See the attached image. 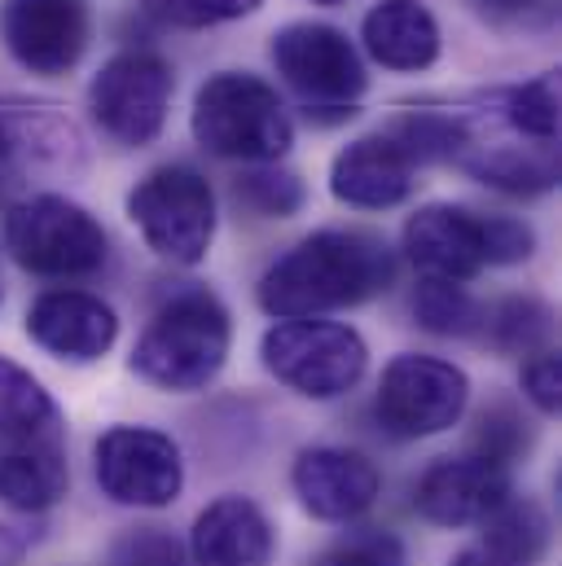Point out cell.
<instances>
[{
    "label": "cell",
    "mask_w": 562,
    "mask_h": 566,
    "mask_svg": "<svg viewBox=\"0 0 562 566\" xmlns=\"http://www.w3.org/2000/svg\"><path fill=\"white\" fill-rule=\"evenodd\" d=\"M396 282V255L365 229H321L260 277V307L278 321H321Z\"/></svg>",
    "instance_id": "cell-1"
},
{
    "label": "cell",
    "mask_w": 562,
    "mask_h": 566,
    "mask_svg": "<svg viewBox=\"0 0 562 566\" xmlns=\"http://www.w3.org/2000/svg\"><path fill=\"white\" fill-rule=\"evenodd\" d=\"M233 325L211 290H180L167 298L133 347V374L163 391H202L229 360Z\"/></svg>",
    "instance_id": "cell-2"
},
{
    "label": "cell",
    "mask_w": 562,
    "mask_h": 566,
    "mask_svg": "<svg viewBox=\"0 0 562 566\" xmlns=\"http://www.w3.org/2000/svg\"><path fill=\"white\" fill-rule=\"evenodd\" d=\"M189 128L207 154L251 167L278 163L294 145V124L281 106L278 88L242 71H220L198 88Z\"/></svg>",
    "instance_id": "cell-3"
},
{
    "label": "cell",
    "mask_w": 562,
    "mask_h": 566,
    "mask_svg": "<svg viewBox=\"0 0 562 566\" xmlns=\"http://www.w3.org/2000/svg\"><path fill=\"white\" fill-rule=\"evenodd\" d=\"M4 247L13 264L44 282H80L106 269V229L62 193H35L9 207Z\"/></svg>",
    "instance_id": "cell-4"
},
{
    "label": "cell",
    "mask_w": 562,
    "mask_h": 566,
    "mask_svg": "<svg viewBox=\"0 0 562 566\" xmlns=\"http://www.w3.org/2000/svg\"><path fill=\"white\" fill-rule=\"evenodd\" d=\"M128 220L158 260L194 269L216 242V189L185 163L154 167L128 193Z\"/></svg>",
    "instance_id": "cell-5"
},
{
    "label": "cell",
    "mask_w": 562,
    "mask_h": 566,
    "mask_svg": "<svg viewBox=\"0 0 562 566\" xmlns=\"http://www.w3.org/2000/svg\"><path fill=\"white\" fill-rule=\"evenodd\" d=\"M260 356L281 387L308 400H339L370 369L365 338L339 321H278L264 334Z\"/></svg>",
    "instance_id": "cell-6"
},
{
    "label": "cell",
    "mask_w": 562,
    "mask_h": 566,
    "mask_svg": "<svg viewBox=\"0 0 562 566\" xmlns=\"http://www.w3.org/2000/svg\"><path fill=\"white\" fill-rule=\"evenodd\" d=\"M273 66L278 75L308 102V115L334 111L339 119L356 115V97L365 93L370 75L356 44L325 22H290L273 35Z\"/></svg>",
    "instance_id": "cell-7"
},
{
    "label": "cell",
    "mask_w": 562,
    "mask_h": 566,
    "mask_svg": "<svg viewBox=\"0 0 562 566\" xmlns=\"http://www.w3.org/2000/svg\"><path fill=\"white\" fill-rule=\"evenodd\" d=\"M171 93H176V80H171V62L163 53L124 49L97 71V80L89 88V111H93V124L111 142L137 149L163 133Z\"/></svg>",
    "instance_id": "cell-8"
},
{
    "label": "cell",
    "mask_w": 562,
    "mask_h": 566,
    "mask_svg": "<svg viewBox=\"0 0 562 566\" xmlns=\"http://www.w3.org/2000/svg\"><path fill=\"white\" fill-rule=\"evenodd\" d=\"M470 400V378L439 356H396L383 369L374 413L396 439H430L461 422Z\"/></svg>",
    "instance_id": "cell-9"
},
{
    "label": "cell",
    "mask_w": 562,
    "mask_h": 566,
    "mask_svg": "<svg viewBox=\"0 0 562 566\" xmlns=\"http://www.w3.org/2000/svg\"><path fill=\"white\" fill-rule=\"evenodd\" d=\"M97 483L111 501L137 505V510H163L185 488V461L171 434L149 426H115L93 448Z\"/></svg>",
    "instance_id": "cell-10"
},
{
    "label": "cell",
    "mask_w": 562,
    "mask_h": 566,
    "mask_svg": "<svg viewBox=\"0 0 562 566\" xmlns=\"http://www.w3.org/2000/svg\"><path fill=\"white\" fill-rule=\"evenodd\" d=\"M89 0H0V40L31 75H66L89 53Z\"/></svg>",
    "instance_id": "cell-11"
},
{
    "label": "cell",
    "mask_w": 562,
    "mask_h": 566,
    "mask_svg": "<svg viewBox=\"0 0 562 566\" xmlns=\"http://www.w3.org/2000/svg\"><path fill=\"white\" fill-rule=\"evenodd\" d=\"M290 483L299 505L321 523H352L383 492L378 465L352 448H303L294 457Z\"/></svg>",
    "instance_id": "cell-12"
},
{
    "label": "cell",
    "mask_w": 562,
    "mask_h": 566,
    "mask_svg": "<svg viewBox=\"0 0 562 566\" xmlns=\"http://www.w3.org/2000/svg\"><path fill=\"white\" fill-rule=\"evenodd\" d=\"M405 255L430 282L466 285L488 269L483 216L466 211V207H452V202L422 207L405 224Z\"/></svg>",
    "instance_id": "cell-13"
},
{
    "label": "cell",
    "mask_w": 562,
    "mask_h": 566,
    "mask_svg": "<svg viewBox=\"0 0 562 566\" xmlns=\"http://www.w3.org/2000/svg\"><path fill=\"white\" fill-rule=\"evenodd\" d=\"M510 496V470L483 457H444L414 488V510L430 527H470L483 523Z\"/></svg>",
    "instance_id": "cell-14"
},
{
    "label": "cell",
    "mask_w": 562,
    "mask_h": 566,
    "mask_svg": "<svg viewBox=\"0 0 562 566\" xmlns=\"http://www.w3.org/2000/svg\"><path fill=\"white\" fill-rule=\"evenodd\" d=\"M27 334L49 356L89 365L102 360L119 338V316L89 290H49L27 312Z\"/></svg>",
    "instance_id": "cell-15"
},
{
    "label": "cell",
    "mask_w": 562,
    "mask_h": 566,
    "mask_svg": "<svg viewBox=\"0 0 562 566\" xmlns=\"http://www.w3.org/2000/svg\"><path fill=\"white\" fill-rule=\"evenodd\" d=\"M418 167L414 158L392 142L387 133L361 137L347 149H339L330 167V193L361 211H392L414 193Z\"/></svg>",
    "instance_id": "cell-16"
},
{
    "label": "cell",
    "mask_w": 562,
    "mask_h": 566,
    "mask_svg": "<svg viewBox=\"0 0 562 566\" xmlns=\"http://www.w3.org/2000/svg\"><path fill=\"white\" fill-rule=\"evenodd\" d=\"M273 523L251 496L211 501L189 536L194 566H269L273 563Z\"/></svg>",
    "instance_id": "cell-17"
},
{
    "label": "cell",
    "mask_w": 562,
    "mask_h": 566,
    "mask_svg": "<svg viewBox=\"0 0 562 566\" xmlns=\"http://www.w3.org/2000/svg\"><path fill=\"white\" fill-rule=\"evenodd\" d=\"M365 53L387 71H426L439 57V22L426 0H378L361 22Z\"/></svg>",
    "instance_id": "cell-18"
},
{
    "label": "cell",
    "mask_w": 562,
    "mask_h": 566,
    "mask_svg": "<svg viewBox=\"0 0 562 566\" xmlns=\"http://www.w3.org/2000/svg\"><path fill=\"white\" fill-rule=\"evenodd\" d=\"M0 158L13 171L27 163L71 171L84 163V137L53 106H27V102L0 97Z\"/></svg>",
    "instance_id": "cell-19"
},
{
    "label": "cell",
    "mask_w": 562,
    "mask_h": 566,
    "mask_svg": "<svg viewBox=\"0 0 562 566\" xmlns=\"http://www.w3.org/2000/svg\"><path fill=\"white\" fill-rule=\"evenodd\" d=\"M62 439H0V501L22 514H44L66 496Z\"/></svg>",
    "instance_id": "cell-20"
},
{
    "label": "cell",
    "mask_w": 562,
    "mask_h": 566,
    "mask_svg": "<svg viewBox=\"0 0 562 566\" xmlns=\"http://www.w3.org/2000/svg\"><path fill=\"white\" fill-rule=\"evenodd\" d=\"M0 439H62L53 396L22 365L0 356Z\"/></svg>",
    "instance_id": "cell-21"
},
{
    "label": "cell",
    "mask_w": 562,
    "mask_h": 566,
    "mask_svg": "<svg viewBox=\"0 0 562 566\" xmlns=\"http://www.w3.org/2000/svg\"><path fill=\"white\" fill-rule=\"evenodd\" d=\"M483 549H492L501 563L510 566H537L541 554L550 549V518L537 501H523V496H506L488 518H483V536H479Z\"/></svg>",
    "instance_id": "cell-22"
},
{
    "label": "cell",
    "mask_w": 562,
    "mask_h": 566,
    "mask_svg": "<svg viewBox=\"0 0 562 566\" xmlns=\"http://www.w3.org/2000/svg\"><path fill=\"white\" fill-rule=\"evenodd\" d=\"M479 334L501 356H537L554 334V312L537 294H510L479 312Z\"/></svg>",
    "instance_id": "cell-23"
},
{
    "label": "cell",
    "mask_w": 562,
    "mask_h": 566,
    "mask_svg": "<svg viewBox=\"0 0 562 566\" xmlns=\"http://www.w3.org/2000/svg\"><path fill=\"white\" fill-rule=\"evenodd\" d=\"M497 106H501V119L523 142H537V145L559 142V71H545V75H537L528 84L501 88L497 93Z\"/></svg>",
    "instance_id": "cell-24"
},
{
    "label": "cell",
    "mask_w": 562,
    "mask_h": 566,
    "mask_svg": "<svg viewBox=\"0 0 562 566\" xmlns=\"http://www.w3.org/2000/svg\"><path fill=\"white\" fill-rule=\"evenodd\" d=\"M479 312L483 307L466 294V285L422 277L418 290H414V316H418L422 329H430V334H444V338L479 334Z\"/></svg>",
    "instance_id": "cell-25"
},
{
    "label": "cell",
    "mask_w": 562,
    "mask_h": 566,
    "mask_svg": "<svg viewBox=\"0 0 562 566\" xmlns=\"http://www.w3.org/2000/svg\"><path fill=\"white\" fill-rule=\"evenodd\" d=\"M238 202L251 207L256 216H269V220H281V216H294L303 207V185L294 171H285L278 163H260L251 171L238 176L233 185Z\"/></svg>",
    "instance_id": "cell-26"
},
{
    "label": "cell",
    "mask_w": 562,
    "mask_h": 566,
    "mask_svg": "<svg viewBox=\"0 0 562 566\" xmlns=\"http://www.w3.org/2000/svg\"><path fill=\"white\" fill-rule=\"evenodd\" d=\"M528 448H532V430H528V418L514 405L497 400L492 409H483L479 430H475V457L510 470Z\"/></svg>",
    "instance_id": "cell-27"
},
{
    "label": "cell",
    "mask_w": 562,
    "mask_h": 566,
    "mask_svg": "<svg viewBox=\"0 0 562 566\" xmlns=\"http://www.w3.org/2000/svg\"><path fill=\"white\" fill-rule=\"evenodd\" d=\"M140 4L163 27L202 31V27H220V22H238V18L256 13L264 0H140Z\"/></svg>",
    "instance_id": "cell-28"
},
{
    "label": "cell",
    "mask_w": 562,
    "mask_h": 566,
    "mask_svg": "<svg viewBox=\"0 0 562 566\" xmlns=\"http://www.w3.org/2000/svg\"><path fill=\"white\" fill-rule=\"evenodd\" d=\"M312 566H409V558H405L400 536H392L383 527H365V532L334 541L325 554H316Z\"/></svg>",
    "instance_id": "cell-29"
},
{
    "label": "cell",
    "mask_w": 562,
    "mask_h": 566,
    "mask_svg": "<svg viewBox=\"0 0 562 566\" xmlns=\"http://www.w3.org/2000/svg\"><path fill=\"white\" fill-rule=\"evenodd\" d=\"M111 566H194L189 549L163 532V527H137V532H124L111 549Z\"/></svg>",
    "instance_id": "cell-30"
},
{
    "label": "cell",
    "mask_w": 562,
    "mask_h": 566,
    "mask_svg": "<svg viewBox=\"0 0 562 566\" xmlns=\"http://www.w3.org/2000/svg\"><path fill=\"white\" fill-rule=\"evenodd\" d=\"M483 242H488V269L523 264L537 251V233L519 216H483Z\"/></svg>",
    "instance_id": "cell-31"
},
{
    "label": "cell",
    "mask_w": 562,
    "mask_h": 566,
    "mask_svg": "<svg viewBox=\"0 0 562 566\" xmlns=\"http://www.w3.org/2000/svg\"><path fill=\"white\" fill-rule=\"evenodd\" d=\"M523 391L541 413H559L562 405V360L554 352H537L523 365Z\"/></svg>",
    "instance_id": "cell-32"
},
{
    "label": "cell",
    "mask_w": 562,
    "mask_h": 566,
    "mask_svg": "<svg viewBox=\"0 0 562 566\" xmlns=\"http://www.w3.org/2000/svg\"><path fill=\"white\" fill-rule=\"evenodd\" d=\"M488 18H523V13H532L541 0H475Z\"/></svg>",
    "instance_id": "cell-33"
},
{
    "label": "cell",
    "mask_w": 562,
    "mask_h": 566,
    "mask_svg": "<svg viewBox=\"0 0 562 566\" xmlns=\"http://www.w3.org/2000/svg\"><path fill=\"white\" fill-rule=\"evenodd\" d=\"M452 566H510V563H501L492 549H483V545L475 541V545H466V549L452 558Z\"/></svg>",
    "instance_id": "cell-34"
},
{
    "label": "cell",
    "mask_w": 562,
    "mask_h": 566,
    "mask_svg": "<svg viewBox=\"0 0 562 566\" xmlns=\"http://www.w3.org/2000/svg\"><path fill=\"white\" fill-rule=\"evenodd\" d=\"M18 563H22V541L9 527H0V566H18Z\"/></svg>",
    "instance_id": "cell-35"
},
{
    "label": "cell",
    "mask_w": 562,
    "mask_h": 566,
    "mask_svg": "<svg viewBox=\"0 0 562 566\" xmlns=\"http://www.w3.org/2000/svg\"><path fill=\"white\" fill-rule=\"evenodd\" d=\"M13 176H18V171H13V167H9L4 158H0V202L9 198V189H13Z\"/></svg>",
    "instance_id": "cell-36"
},
{
    "label": "cell",
    "mask_w": 562,
    "mask_h": 566,
    "mask_svg": "<svg viewBox=\"0 0 562 566\" xmlns=\"http://www.w3.org/2000/svg\"><path fill=\"white\" fill-rule=\"evenodd\" d=\"M312 4H343V0H312Z\"/></svg>",
    "instance_id": "cell-37"
}]
</instances>
